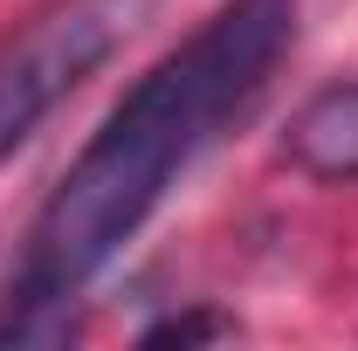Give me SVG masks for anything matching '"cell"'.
<instances>
[{"instance_id": "4", "label": "cell", "mask_w": 358, "mask_h": 351, "mask_svg": "<svg viewBox=\"0 0 358 351\" xmlns=\"http://www.w3.org/2000/svg\"><path fill=\"white\" fill-rule=\"evenodd\" d=\"M214 338H234V324H227L221 310H193V317H166V324H152L138 345L159 351V345H214Z\"/></svg>"}, {"instance_id": "2", "label": "cell", "mask_w": 358, "mask_h": 351, "mask_svg": "<svg viewBox=\"0 0 358 351\" xmlns=\"http://www.w3.org/2000/svg\"><path fill=\"white\" fill-rule=\"evenodd\" d=\"M145 14L152 0H42L28 21H14L0 35V159L28 145L35 124L124 48Z\"/></svg>"}, {"instance_id": "3", "label": "cell", "mask_w": 358, "mask_h": 351, "mask_svg": "<svg viewBox=\"0 0 358 351\" xmlns=\"http://www.w3.org/2000/svg\"><path fill=\"white\" fill-rule=\"evenodd\" d=\"M289 166L310 179H358V83H331L282 131Z\"/></svg>"}, {"instance_id": "1", "label": "cell", "mask_w": 358, "mask_h": 351, "mask_svg": "<svg viewBox=\"0 0 358 351\" xmlns=\"http://www.w3.org/2000/svg\"><path fill=\"white\" fill-rule=\"evenodd\" d=\"M289 35H296L289 0H227L193 42H179L152 76H138V89L103 117V131L48 193L28 255L7 282L0 338H35L42 310H62L131 241L179 179V166L268 83Z\"/></svg>"}]
</instances>
